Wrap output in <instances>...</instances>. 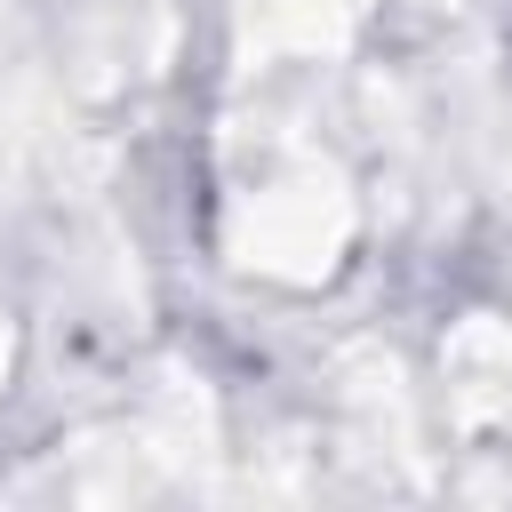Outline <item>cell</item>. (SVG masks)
<instances>
[{"instance_id":"cell-1","label":"cell","mask_w":512,"mask_h":512,"mask_svg":"<svg viewBox=\"0 0 512 512\" xmlns=\"http://www.w3.org/2000/svg\"><path fill=\"white\" fill-rule=\"evenodd\" d=\"M336 240H344V208H336V192H312V184H288L248 216V248L264 264H288V272L328 264Z\"/></svg>"},{"instance_id":"cell-2","label":"cell","mask_w":512,"mask_h":512,"mask_svg":"<svg viewBox=\"0 0 512 512\" xmlns=\"http://www.w3.org/2000/svg\"><path fill=\"white\" fill-rule=\"evenodd\" d=\"M448 376L464 416H512V328H464V344L448 352Z\"/></svg>"},{"instance_id":"cell-3","label":"cell","mask_w":512,"mask_h":512,"mask_svg":"<svg viewBox=\"0 0 512 512\" xmlns=\"http://www.w3.org/2000/svg\"><path fill=\"white\" fill-rule=\"evenodd\" d=\"M0 368H8V328H0Z\"/></svg>"}]
</instances>
